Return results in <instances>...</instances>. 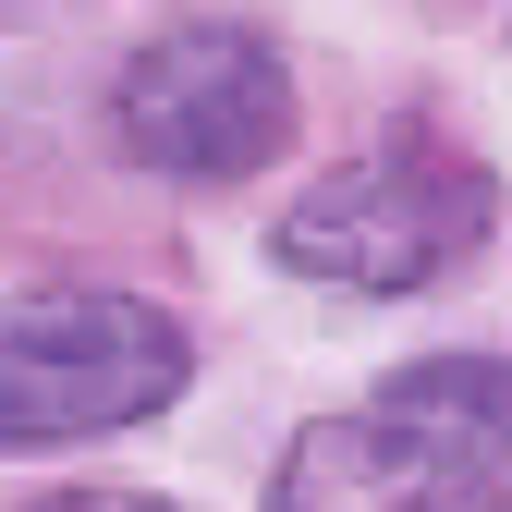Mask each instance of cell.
I'll list each match as a JSON object with an SVG mask.
<instances>
[{"mask_svg": "<svg viewBox=\"0 0 512 512\" xmlns=\"http://www.w3.org/2000/svg\"><path fill=\"white\" fill-rule=\"evenodd\" d=\"M37 512H171V500H147V488H74V500H37Z\"/></svg>", "mask_w": 512, "mask_h": 512, "instance_id": "obj_6", "label": "cell"}, {"mask_svg": "<svg viewBox=\"0 0 512 512\" xmlns=\"http://www.w3.org/2000/svg\"><path fill=\"white\" fill-rule=\"evenodd\" d=\"M269 512H500V464L452 452L439 427H415L366 391L354 415H317L281 452Z\"/></svg>", "mask_w": 512, "mask_h": 512, "instance_id": "obj_4", "label": "cell"}, {"mask_svg": "<svg viewBox=\"0 0 512 512\" xmlns=\"http://www.w3.org/2000/svg\"><path fill=\"white\" fill-rule=\"evenodd\" d=\"M476 232H488V171L439 147H378V159H342L330 183H305L269 256L342 293H427L439 269L476 256Z\"/></svg>", "mask_w": 512, "mask_h": 512, "instance_id": "obj_2", "label": "cell"}, {"mask_svg": "<svg viewBox=\"0 0 512 512\" xmlns=\"http://www.w3.org/2000/svg\"><path fill=\"white\" fill-rule=\"evenodd\" d=\"M196 342L147 293H0V452L147 427L183 403Z\"/></svg>", "mask_w": 512, "mask_h": 512, "instance_id": "obj_1", "label": "cell"}, {"mask_svg": "<svg viewBox=\"0 0 512 512\" xmlns=\"http://www.w3.org/2000/svg\"><path fill=\"white\" fill-rule=\"evenodd\" d=\"M378 403L512 476V366H500V354H427V366H403V378H378Z\"/></svg>", "mask_w": 512, "mask_h": 512, "instance_id": "obj_5", "label": "cell"}, {"mask_svg": "<svg viewBox=\"0 0 512 512\" xmlns=\"http://www.w3.org/2000/svg\"><path fill=\"white\" fill-rule=\"evenodd\" d=\"M110 122L171 183H244L293 147V74L256 25H171L122 61Z\"/></svg>", "mask_w": 512, "mask_h": 512, "instance_id": "obj_3", "label": "cell"}]
</instances>
